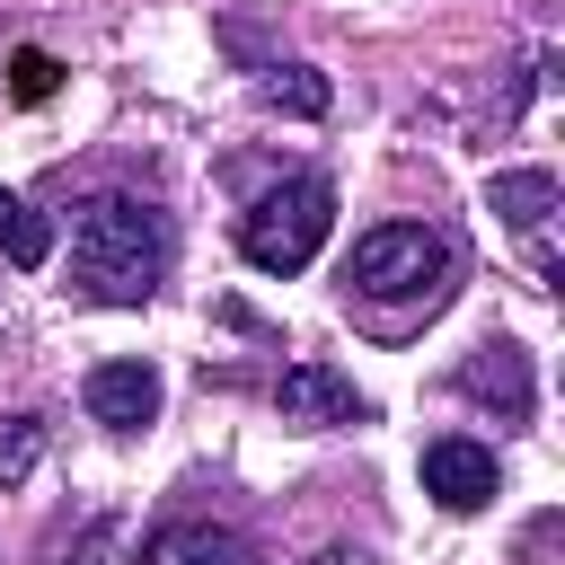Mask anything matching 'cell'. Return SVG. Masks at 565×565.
<instances>
[{
  "mask_svg": "<svg viewBox=\"0 0 565 565\" xmlns=\"http://www.w3.org/2000/svg\"><path fill=\"white\" fill-rule=\"evenodd\" d=\"M424 494H433L441 512H486V503L503 494V468H494L486 441L441 433V441H424Z\"/></svg>",
  "mask_w": 565,
  "mask_h": 565,
  "instance_id": "cell-4",
  "label": "cell"
},
{
  "mask_svg": "<svg viewBox=\"0 0 565 565\" xmlns=\"http://www.w3.org/2000/svg\"><path fill=\"white\" fill-rule=\"evenodd\" d=\"M0 247H9V265H18V274H35V265L53 256V221H44V212H26L9 185H0Z\"/></svg>",
  "mask_w": 565,
  "mask_h": 565,
  "instance_id": "cell-10",
  "label": "cell"
},
{
  "mask_svg": "<svg viewBox=\"0 0 565 565\" xmlns=\"http://www.w3.org/2000/svg\"><path fill=\"white\" fill-rule=\"evenodd\" d=\"M62 565H106V556H97V547H79V556H62Z\"/></svg>",
  "mask_w": 565,
  "mask_h": 565,
  "instance_id": "cell-14",
  "label": "cell"
},
{
  "mask_svg": "<svg viewBox=\"0 0 565 565\" xmlns=\"http://www.w3.org/2000/svg\"><path fill=\"white\" fill-rule=\"evenodd\" d=\"M344 291H362V300H424V309H441V300H450V238H441V230H415V221L362 230V238H353V256H344Z\"/></svg>",
  "mask_w": 565,
  "mask_h": 565,
  "instance_id": "cell-3",
  "label": "cell"
},
{
  "mask_svg": "<svg viewBox=\"0 0 565 565\" xmlns=\"http://www.w3.org/2000/svg\"><path fill=\"white\" fill-rule=\"evenodd\" d=\"M53 88H62V62H53V53H35V44L9 53V97H18V106H44Z\"/></svg>",
  "mask_w": 565,
  "mask_h": 565,
  "instance_id": "cell-13",
  "label": "cell"
},
{
  "mask_svg": "<svg viewBox=\"0 0 565 565\" xmlns=\"http://www.w3.org/2000/svg\"><path fill=\"white\" fill-rule=\"evenodd\" d=\"M459 388H468L477 406H494L503 424H530V353H521L512 335H486V344L459 362Z\"/></svg>",
  "mask_w": 565,
  "mask_h": 565,
  "instance_id": "cell-6",
  "label": "cell"
},
{
  "mask_svg": "<svg viewBox=\"0 0 565 565\" xmlns=\"http://www.w3.org/2000/svg\"><path fill=\"white\" fill-rule=\"evenodd\" d=\"M79 397H88V415L106 433H150L159 424V371L150 362H97Z\"/></svg>",
  "mask_w": 565,
  "mask_h": 565,
  "instance_id": "cell-7",
  "label": "cell"
},
{
  "mask_svg": "<svg viewBox=\"0 0 565 565\" xmlns=\"http://www.w3.org/2000/svg\"><path fill=\"white\" fill-rule=\"evenodd\" d=\"M274 406H282V424H309V433H327V424H362V415H371V397H362L335 362H291L282 388H274Z\"/></svg>",
  "mask_w": 565,
  "mask_h": 565,
  "instance_id": "cell-5",
  "label": "cell"
},
{
  "mask_svg": "<svg viewBox=\"0 0 565 565\" xmlns=\"http://www.w3.org/2000/svg\"><path fill=\"white\" fill-rule=\"evenodd\" d=\"M265 106H291V115H327V79L309 62H274L265 71Z\"/></svg>",
  "mask_w": 565,
  "mask_h": 565,
  "instance_id": "cell-12",
  "label": "cell"
},
{
  "mask_svg": "<svg viewBox=\"0 0 565 565\" xmlns=\"http://www.w3.org/2000/svg\"><path fill=\"white\" fill-rule=\"evenodd\" d=\"M141 565H247V539L212 521H159L141 539Z\"/></svg>",
  "mask_w": 565,
  "mask_h": 565,
  "instance_id": "cell-8",
  "label": "cell"
},
{
  "mask_svg": "<svg viewBox=\"0 0 565 565\" xmlns=\"http://www.w3.org/2000/svg\"><path fill=\"white\" fill-rule=\"evenodd\" d=\"M35 459H44V415H0V494L26 486Z\"/></svg>",
  "mask_w": 565,
  "mask_h": 565,
  "instance_id": "cell-11",
  "label": "cell"
},
{
  "mask_svg": "<svg viewBox=\"0 0 565 565\" xmlns=\"http://www.w3.org/2000/svg\"><path fill=\"white\" fill-rule=\"evenodd\" d=\"M327 230H335V185L327 177H282L238 212V256L256 274H300L327 247Z\"/></svg>",
  "mask_w": 565,
  "mask_h": 565,
  "instance_id": "cell-2",
  "label": "cell"
},
{
  "mask_svg": "<svg viewBox=\"0 0 565 565\" xmlns=\"http://www.w3.org/2000/svg\"><path fill=\"white\" fill-rule=\"evenodd\" d=\"M486 203H494V221H503V230L539 238V230H547V212H556V177H547V168H512V177H494V185H486Z\"/></svg>",
  "mask_w": 565,
  "mask_h": 565,
  "instance_id": "cell-9",
  "label": "cell"
},
{
  "mask_svg": "<svg viewBox=\"0 0 565 565\" xmlns=\"http://www.w3.org/2000/svg\"><path fill=\"white\" fill-rule=\"evenodd\" d=\"M168 256H177V230L159 203L141 194H97L71 230V291L97 300V309H141L159 282H168Z\"/></svg>",
  "mask_w": 565,
  "mask_h": 565,
  "instance_id": "cell-1",
  "label": "cell"
}]
</instances>
